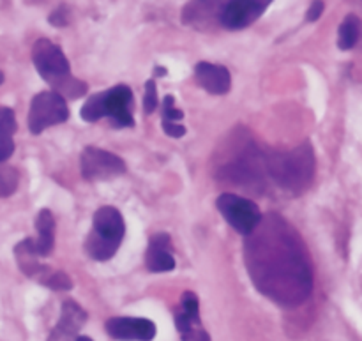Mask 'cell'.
I'll return each mask as SVG.
<instances>
[{"mask_svg":"<svg viewBox=\"0 0 362 341\" xmlns=\"http://www.w3.org/2000/svg\"><path fill=\"white\" fill-rule=\"evenodd\" d=\"M247 274L260 294L296 308L313 290V267L303 237L279 214L262 218L244 244Z\"/></svg>","mask_w":362,"mask_h":341,"instance_id":"1","label":"cell"},{"mask_svg":"<svg viewBox=\"0 0 362 341\" xmlns=\"http://www.w3.org/2000/svg\"><path fill=\"white\" fill-rule=\"evenodd\" d=\"M265 175L271 177L279 190L299 195L310 187L315 175V152L310 141L292 151L264 152Z\"/></svg>","mask_w":362,"mask_h":341,"instance_id":"2","label":"cell"},{"mask_svg":"<svg viewBox=\"0 0 362 341\" xmlns=\"http://www.w3.org/2000/svg\"><path fill=\"white\" fill-rule=\"evenodd\" d=\"M32 62L42 80L64 99H78L87 94L88 85L71 73L69 60L52 39H39L32 46Z\"/></svg>","mask_w":362,"mask_h":341,"instance_id":"3","label":"cell"},{"mask_svg":"<svg viewBox=\"0 0 362 341\" xmlns=\"http://www.w3.org/2000/svg\"><path fill=\"white\" fill-rule=\"evenodd\" d=\"M134 96L127 85H115L108 91L90 96L80 110V117L85 122H98L108 119L113 127L134 126Z\"/></svg>","mask_w":362,"mask_h":341,"instance_id":"4","label":"cell"},{"mask_svg":"<svg viewBox=\"0 0 362 341\" xmlns=\"http://www.w3.org/2000/svg\"><path fill=\"white\" fill-rule=\"evenodd\" d=\"M126 236V223L119 209L99 207L92 216V229L85 239V253L95 262H108L115 257Z\"/></svg>","mask_w":362,"mask_h":341,"instance_id":"5","label":"cell"},{"mask_svg":"<svg viewBox=\"0 0 362 341\" xmlns=\"http://www.w3.org/2000/svg\"><path fill=\"white\" fill-rule=\"evenodd\" d=\"M216 207H218L219 214L225 218V221L244 237L251 236L264 218L260 207L253 200L239 197L235 193L219 195L216 200Z\"/></svg>","mask_w":362,"mask_h":341,"instance_id":"6","label":"cell"},{"mask_svg":"<svg viewBox=\"0 0 362 341\" xmlns=\"http://www.w3.org/2000/svg\"><path fill=\"white\" fill-rule=\"evenodd\" d=\"M69 115L71 112L66 99L60 98L57 92H39L32 98L28 110V129L32 134H41L48 127L67 122Z\"/></svg>","mask_w":362,"mask_h":341,"instance_id":"7","label":"cell"},{"mask_svg":"<svg viewBox=\"0 0 362 341\" xmlns=\"http://www.w3.org/2000/svg\"><path fill=\"white\" fill-rule=\"evenodd\" d=\"M127 170L126 163L113 152L88 145L81 151L80 172L88 183H106L124 175Z\"/></svg>","mask_w":362,"mask_h":341,"instance_id":"8","label":"cell"},{"mask_svg":"<svg viewBox=\"0 0 362 341\" xmlns=\"http://www.w3.org/2000/svg\"><path fill=\"white\" fill-rule=\"evenodd\" d=\"M271 0H233L218 6V21L228 30H243L253 25L271 6Z\"/></svg>","mask_w":362,"mask_h":341,"instance_id":"9","label":"cell"},{"mask_svg":"<svg viewBox=\"0 0 362 341\" xmlns=\"http://www.w3.org/2000/svg\"><path fill=\"white\" fill-rule=\"evenodd\" d=\"M175 328L182 341H211L200 318V301L191 290L182 294L180 306L175 311Z\"/></svg>","mask_w":362,"mask_h":341,"instance_id":"10","label":"cell"},{"mask_svg":"<svg viewBox=\"0 0 362 341\" xmlns=\"http://www.w3.org/2000/svg\"><path fill=\"white\" fill-rule=\"evenodd\" d=\"M110 338L117 341H152L158 328L148 318L134 317H112L105 324Z\"/></svg>","mask_w":362,"mask_h":341,"instance_id":"11","label":"cell"},{"mask_svg":"<svg viewBox=\"0 0 362 341\" xmlns=\"http://www.w3.org/2000/svg\"><path fill=\"white\" fill-rule=\"evenodd\" d=\"M87 322V311L73 299H67L60 308V318L48 341H74L80 336V329Z\"/></svg>","mask_w":362,"mask_h":341,"instance_id":"12","label":"cell"},{"mask_svg":"<svg viewBox=\"0 0 362 341\" xmlns=\"http://www.w3.org/2000/svg\"><path fill=\"white\" fill-rule=\"evenodd\" d=\"M194 81L212 96H225L232 88V74L221 64L198 62L194 66Z\"/></svg>","mask_w":362,"mask_h":341,"instance_id":"13","label":"cell"},{"mask_svg":"<svg viewBox=\"0 0 362 341\" xmlns=\"http://www.w3.org/2000/svg\"><path fill=\"white\" fill-rule=\"evenodd\" d=\"M145 265L151 272H172L175 269L173 258V243L168 233H154L148 239L147 251H145Z\"/></svg>","mask_w":362,"mask_h":341,"instance_id":"14","label":"cell"},{"mask_svg":"<svg viewBox=\"0 0 362 341\" xmlns=\"http://www.w3.org/2000/svg\"><path fill=\"white\" fill-rule=\"evenodd\" d=\"M14 258H16V264L20 267V271L23 272L27 278L34 279V282L45 285L46 278L53 272V269L49 265L42 264L41 258L32 251L30 237L20 241V243L14 246Z\"/></svg>","mask_w":362,"mask_h":341,"instance_id":"15","label":"cell"},{"mask_svg":"<svg viewBox=\"0 0 362 341\" xmlns=\"http://www.w3.org/2000/svg\"><path fill=\"white\" fill-rule=\"evenodd\" d=\"M35 232H37V237L32 239V251L37 255L39 258H46L52 255L53 248H55V216L49 209H41L35 216Z\"/></svg>","mask_w":362,"mask_h":341,"instance_id":"16","label":"cell"},{"mask_svg":"<svg viewBox=\"0 0 362 341\" xmlns=\"http://www.w3.org/2000/svg\"><path fill=\"white\" fill-rule=\"evenodd\" d=\"M18 131L16 115L9 106H0V163L14 154V134Z\"/></svg>","mask_w":362,"mask_h":341,"instance_id":"17","label":"cell"},{"mask_svg":"<svg viewBox=\"0 0 362 341\" xmlns=\"http://www.w3.org/2000/svg\"><path fill=\"white\" fill-rule=\"evenodd\" d=\"M361 35V20L357 14H346L345 20L341 21L338 28V46L339 50L346 52L357 45Z\"/></svg>","mask_w":362,"mask_h":341,"instance_id":"18","label":"cell"},{"mask_svg":"<svg viewBox=\"0 0 362 341\" xmlns=\"http://www.w3.org/2000/svg\"><path fill=\"white\" fill-rule=\"evenodd\" d=\"M20 186V172L7 163H0V198L11 197Z\"/></svg>","mask_w":362,"mask_h":341,"instance_id":"19","label":"cell"},{"mask_svg":"<svg viewBox=\"0 0 362 341\" xmlns=\"http://www.w3.org/2000/svg\"><path fill=\"white\" fill-rule=\"evenodd\" d=\"M184 119L182 110L175 108V98L172 94H166L163 99V115L161 124H180Z\"/></svg>","mask_w":362,"mask_h":341,"instance_id":"20","label":"cell"},{"mask_svg":"<svg viewBox=\"0 0 362 341\" xmlns=\"http://www.w3.org/2000/svg\"><path fill=\"white\" fill-rule=\"evenodd\" d=\"M46 289H52V290H71L73 289V279L67 272L64 271H53L52 274L46 278L45 285Z\"/></svg>","mask_w":362,"mask_h":341,"instance_id":"21","label":"cell"},{"mask_svg":"<svg viewBox=\"0 0 362 341\" xmlns=\"http://www.w3.org/2000/svg\"><path fill=\"white\" fill-rule=\"evenodd\" d=\"M158 88H156V81L147 80L145 81V94H144V113L145 115H151L156 108H158Z\"/></svg>","mask_w":362,"mask_h":341,"instance_id":"22","label":"cell"},{"mask_svg":"<svg viewBox=\"0 0 362 341\" xmlns=\"http://www.w3.org/2000/svg\"><path fill=\"white\" fill-rule=\"evenodd\" d=\"M161 127L165 131V134H168L172 138H182L187 133V129L182 124H161Z\"/></svg>","mask_w":362,"mask_h":341,"instance_id":"23","label":"cell"},{"mask_svg":"<svg viewBox=\"0 0 362 341\" xmlns=\"http://www.w3.org/2000/svg\"><path fill=\"white\" fill-rule=\"evenodd\" d=\"M324 7H325L324 2H311L310 9H308V13H306V20L317 21L318 18L322 16V13H324Z\"/></svg>","mask_w":362,"mask_h":341,"instance_id":"24","label":"cell"},{"mask_svg":"<svg viewBox=\"0 0 362 341\" xmlns=\"http://www.w3.org/2000/svg\"><path fill=\"white\" fill-rule=\"evenodd\" d=\"M154 73H156V76H166V73H168V71L165 69V67H156L154 69Z\"/></svg>","mask_w":362,"mask_h":341,"instance_id":"25","label":"cell"},{"mask_svg":"<svg viewBox=\"0 0 362 341\" xmlns=\"http://www.w3.org/2000/svg\"><path fill=\"white\" fill-rule=\"evenodd\" d=\"M74 341H92V340L88 338V336H78V338L74 340Z\"/></svg>","mask_w":362,"mask_h":341,"instance_id":"26","label":"cell"},{"mask_svg":"<svg viewBox=\"0 0 362 341\" xmlns=\"http://www.w3.org/2000/svg\"><path fill=\"white\" fill-rule=\"evenodd\" d=\"M4 78H6V76H4V73H2V71H0V85L4 83Z\"/></svg>","mask_w":362,"mask_h":341,"instance_id":"27","label":"cell"}]
</instances>
